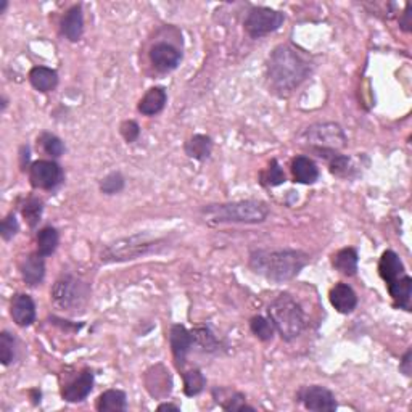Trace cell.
I'll use <instances>...</instances> for the list:
<instances>
[{"instance_id":"cell-18","label":"cell","mask_w":412,"mask_h":412,"mask_svg":"<svg viewBox=\"0 0 412 412\" xmlns=\"http://www.w3.org/2000/svg\"><path fill=\"white\" fill-rule=\"evenodd\" d=\"M61 32L71 42L81 41L84 34V15H82L81 5H75L65 13L61 20Z\"/></svg>"},{"instance_id":"cell-1","label":"cell","mask_w":412,"mask_h":412,"mask_svg":"<svg viewBox=\"0 0 412 412\" xmlns=\"http://www.w3.org/2000/svg\"><path fill=\"white\" fill-rule=\"evenodd\" d=\"M313 73V63L302 50L282 44L267 58V79L279 96H288Z\"/></svg>"},{"instance_id":"cell-39","label":"cell","mask_w":412,"mask_h":412,"mask_svg":"<svg viewBox=\"0 0 412 412\" xmlns=\"http://www.w3.org/2000/svg\"><path fill=\"white\" fill-rule=\"evenodd\" d=\"M399 371L403 372L404 375H411V349L406 352V354L403 356V359H401V364H399Z\"/></svg>"},{"instance_id":"cell-7","label":"cell","mask_w":412,"mask_h":412,"mask_svg":"<svg viewBox=\"0 0 412 412\" xmlns=\"http://www.w3.org/2000/svg\"><path fill=\"white\" fill-rule=\"evenodd\" d=\"M300 141L314 148L337 150L347 146V134L337 122H317L300 134Z\"/></svg>"},{"instance_id":"cell-17","label":"cell","mask_w":412,"mask_h":412,"mask_svg":"<svg viewBox=\"0 0 412 412\" xmlns=\"http://www.w3.org/2000/svg\"><path fill=\"white\" fill-rule=\"evenodd\" d=\"M20 271L21 276H23V281L27 285H39V283L44 281V277H46V261H44V256L39 253L27 255L26 258L21 261Z\"/></svg>"},{"instance_id":"cell-40","label":"cell","mask_w":412,"mask_h":412,"mask_svg":"<svg viewBox=\"0 0 412 412\" xmlns=\"http://www.w3.org/2000/svg\"><path fill=\"white\" fill-rule=\"evenodd\" d=\"M404 18L399 20V26L403 27V31L409 32L411 31V4H406V10H404Z\"/></svg>"},{"instance_id":"cell-21","label":"cell","mask_w":412,"mask_h":412,"mask_svg":"<svg viewBox=\"0 0 412 412\" xmlns=\"http://www.w3.org/2000/svg\"><path fill=\"white\" fill-rule=\"evenodd\" d=\"M184 152L188 158L197 161H206L213 152V139L205 136V134H195L192 139H188L184 146Z\"/></svg>"},{"instance_id":"cell-29","label":"cell","mask_w":412,"mask_h":412,"mask_svg":"<svg viewBox=\"0 0 412 412\" xmlns=\"http://www.w3.org/2000/svg\"><path fill=\"white\" fill-rule=\"evenodd\" d=\"M206 385V378L200 369H192L184 374V393L187 397H197L203 392Z\"/></svg>"},{"instance_id":"cell-26","label":"cell","mask_w":412,"mask_h":412,"mask_svg":"<svg viewBox=\"0 0 412 412\" xmlns=\"http://www.w3.org/2000/svg\"><path fill=\"white\" fill-rule=\"evenodd\" d=\"M127 409V397L122 390H107L97 399V411L121 412Z\"/></svg>"},{"instance_id":"cell-20","label":"cell","mask_w":412,"mask_h":412,"mask_svg":"<svg viewBox=\"0 0 412 412\" xmlns=\"http://www.w3.org/2000/svg\"><path fill=\"white\" fill-rule=\"evenodd\" d=\"M168 102V94L165 87H152L148 89L146 96L139 102V111L146 116H155L163 111Z\"/></svg>"},{"instance_id":"cell-27","label":"cell","mask_w":412,"mask_h":412,"mask_svg":"<svg viewBox=\"0 0 412 412\" xmlns=\"http://www.w3.org/2000/svg\"><path fill=\"white\" fill-rule=\"evenodd\" d=\"M60 236L55 227H44L37 233V253L47 258L52 256L58 247Z\"/></svg>"},{"instance_id":"cell-35","label":"cell","mask_w":412,"mask_h":412,"mask_svg":"<svg viewBox=\"0 0 412 412\" xmlns=\"http://www.w3.org/2000/svg\"><path fill=\"white\" fill-rule=\"evenodd\" d=\"M16 342L13 335H10L7 330L0 333V359H2L4 366H8L15 359L16 352Z\"/></svg>"},{"instance_id":"cell-25","label":"cell","mask_w":412,"mask_h":412,"mask_svg":"<svg viewBox=\"0 0 412 412\" xmlns=\"http://www.w3.org/2000/svg\"><path fill=\"white\" fill-rule=\"evenodd\" d=\"M358 261H359L358 252L352 247H347V248L338 250V252L333 255L332 264L338 272H342L343 276L352 277L358 272Z\"/></svg>"},{"instance_id":"cell-30","label":"cell","mask_w":412,"mask_h":412,"mask_svg":"<svg viewBox=\"0 0 412 412\" xmlns=\"http://www.w3.org/2000/svg\"><path fill=\"white\" fill-rule=\"evenodd\" d=\"M250 328H252L253 335L256 338H259L261 342H269L276 333L274 324H272L271 319H266L263 316L253 317V319L250 321Z\"/></svg>"},{"instance_id":"cell-9","label":"cell","mask_w":412,"mask_h":412,"mask_svg":"<svg viewBox=\"0 0 412 412\" xmlns=\"http://www.w3.org/2000/svg\"><path fill=\"white\" fill-rule=\"evenodd\" d=\"M30 181L34 188L53 191L63 182V171L55 161L37 160L30 168Z\"/></svg>"},{"instance_id":"cell-19","label":"cell","mask_w":412,"mask_h":412,"mask_svg":"<svg viewBox=\"0 0 412 412\" xmlns=\"http://www.w3.org/2000/svg\"><path fill=\"white\" fill-rule=\"evenodd\" d=\"M378 274H380L387 285L397 282L406 274L403 261L399 259V256L394 253L393 250H387V252L382 255L380 263H378Z\"/></svg>"},{"instance_id":"cell-28","label":"cell","mask_w":412,"mask_h":412,"mask_svg":"<svg viewBox=\"0 0 412 412\" xmlns=\"http://www.w3.org/2000/svg\"><path fill=\"white\" fill-rule=\"evenodd\" d=\"M193 333V345L202 348L205 353H216L219 349V342L213 332L208 327H197Z\"/></svg>"},{"instance_id":"cell-14","label":"cell","mask_w":412,"mask_h":412,"mask_svg":"<svg viewBox=\"0 0 412 412\" xmlns=\"http://www.w3.org/2000/svg\"><path fill=\"white\" fill-rule=\"evenodd\" d=\"M10 314L13 322L18 327H30L36 321V304L30 295L18 293L12 298L10 304Z\"/></svg>"},{"instance_id":"cell-42","label":"cell","mask_w":412,"mask_h":412,"mask_svg":"<svg viewBox=\"0 0 412 412\" xmlns=\"http://www.w3.org/2000/svg\"><path fill=\"white\" fill-rule=\"evenodd\" d=\"M158 411H179V406L176 404H169V403H165V404H160L158 406Z\"/></svg>"},{"instance_id":"cell-24","label":"cell","mask_w":412,"mask_h":412,"mask_svg":"<svg viewBox=\"0 0 412 412\" xmlns=\"http://www.w3.org/2000/svg\"><path fill=\"white\" fill-rule=\"evenodd\" d=\"M388 287V292H390V297L393 298L394 304L398 306L401 309H406L409 311L411 309V295H412V279L404 274L401 279H398L397 282L390 283Z\"/></svg>"},{"instance_id":"cell-4","label":"cell","mask_w":412,"mask_h":412,"mask_svg":"<svg viewBox=\"0 0 412 412\" xmlns=\"http://www.w3.org/2000/svg\"><path fill=\"white\" fill-rule=\"evenodd\" d=\"M168 240L160 237H152L147 232L134 233V236L120 238V240L108 243L102 250L103 263H124V261H132L143 258V256L158 253L166 247Z\"/></svg>"},{"instance_id":"cell-22","label":"cell","mask_w":412,"mask_h":412,"mask_svg":"<svg viewBox=\"0 0 412 412\" xmlns=\"http://www.w3.org/2000/svg\"><path fill=\"white\" fill-rule=\"evenodd\" d=\"M30 82L39 92H52L58 86V73L46 66H34L30 71Z\"/></svg>"},{"instance_id":"cell-2","label":"cell","mask_w":412,"mask_h":412,"mask_svg":"<svg viewBox=\"0 0 412 412\" xmlns=\"http://www.w3.org/2000/svg\"><path fill=\"white\" fill-rule=\"evenodd\" d=\"M309 256L302 250H256L250 253L252 271L272 282H287L297 277L308 264Z\"/></svg>"},{"instance_id":"cell-33","label":"cell","mask_w":412,"mask_h":412,"mask_svg":"<svg viewBox=\"0 0 412 412\" xmlns=\"http://www.w3.org/2000/svg\"><path fill=\"white\" fill-rule=\"evenodd\" d=\"M126 186V179L121 172L115 171L110 172L107 177H103L102 182H100V192L105 195H116L122 192V188Z\"/></svg>"},{"instance_id":"cell-3","label":"cell","mask_w":412,"mask_h":412,"mask_svg":"<svg viewBox=\"0 0 412 412\" xmlns=\"http://www.w3.org/2000/svg\"><path fill=\"white\" fill-rule=\"evenodd\" d=\"M269 206L261 200H242V202L206 205L200 208V214L211 224H259L269 216Z\"/></svg>"},{"instance_id":"cell-31","label":"cell","mask_w":412,"mask_h":412,"mask_svg":"<svg viewBox=\"0 0 412 412\" xmlns=\"http://www.w3.org/2000/svg\"><path fill=\"white\" fill-rule=\"evenodd\" d=\"M285 181H287L285 172H283V169L281 168L279 161H277L276 158L271 160L269 168H267L263 172V174H261V182H263L264 186L277 187V186H281V184H283Z\"/></svg>"},{"instance_id":"cell-6","label":"cell","mask_w":412,"mask_h":412,"mask_svg":"<svg viewBox=\"0 0 412 412\" xmlns=\"http://www.w3.org/2000/svg\"><path fill=\"white\" fill-rule=\"evenodd\" d=\"M50 295L57 308L63 311H77L87 303L91 297V288L86 282L73 276H63L55 282Z\"/></svg>"},{"instance_id":"cell-38","label":"cell","mask_w":412,"mask_h":412,"mask_svg":"<svg viewBox=\"0 0 412 412\" xmlns=\"http://www.w3.org/2000/svg\"><path fill=\"white\" fill-rule=\"evenodd\" d=\"M120 132L127 143H134L141 136V126L136 121L127 120L120 126Z\"/></svg>"},{"instance_id":"cell-11","label":"cell","mask_w":412,"mask_h":412,"mask_svg":"<svg viewBox=\"0 0 412 412\" xmlns=\"http://www.w3.org/2000/svg\"><path fill=\"white\" fill-rule=\"evenodd\" d=\"M150 60L161 73H169L181 65L182 53L171 44L158 42L150 50Z\"/></svg>"},{"instance_id":"cell-36","label":"cell","mask_w":412,"mask_h":412,"mask_svg":"<svg viewBox=\"0 0 412 412\" xmlns=\"http://www.w3.org/2000/svg\"><path fill=\"white\" fill-rule=\"evenodd\" d=\"M218 404H221V408L224 411H255V408L247 404L243 394L238 392H233L231 397L226 399H218Z\"/></svg>"},{"instance_id":"cell-5","label":"cell","mask_w":412,"mask_h":412,"mask_svg":"<svg viewBox=\"0 0 412 412\" xmlns=\"http://www.w3.org/2000/svg\"><path fill=\"white\" fill-rule=\"evenodd\" d=\"M267 314L274 324L276 332H279L285 342H293L295 338H298L306 327L302 306L290 293H281L279 297L272 300L271 304L267 306Z\"/></svg>"},{"instance_id":"cell-32","label":"cell","mask_w":412,"mask_h":412,"mask_svg":"<svg viewBox=\"0 0 412 412\" xmlns=\"http://www.w3.org/2000/svg\"><path fill=\"white\" fill-rule=\"evenodd\" d=\"M39 142H41L44 152H46L47 155H50L52 158H58V157H61V155L65 153L63 141H61L60 137L53 136V134L44 132L41 136V139H39Z\"/></svg>"},{"instance_id":"cell-8","label":"cell","mask_w":412,"mask_h":412,"mask_svg":"<svg viewBox=\"0 0 412 412\" xmlns=\"http://www.w3.org/2000/svg\"><path fill=\"white\" fill-rule=\"evenodd\" d=\"M285 21V15L279 10H272L267 7H255L248 12L245 18V30L253 39H261L271 32L279 30Z\"/></svg>"},{"instance_id":"cell-43","label":"cell","mask_w":412,"mask_h":412,"mask_svg":"<svg viewBox=\"0 0 412 412\" xmlns=\"http://www.w3.org/2000/svg\"><path fill=\"white\" fill-rule=\"evenodd\" d=\"M8 7V2L7 0H2V4H0V13H5V10Z\"/></svg>"},{"instance_id":"cell-23","label":"cell","mask_w":412,"mask_h":412,"mask_svg":"<svg viewBox=\"0 0 412 412\" xmlns=\"http://www.w3.org/2000/svg\"><path fill=\"white\" fill-rule=\"evenodd\" d=\"M292 172L295 182L314 184L319 179V168L308 157H297L292 161Z\"/></svg>"},{"instance_id":"cell-41","label":"cell","mask_w":412,"mask_h":412,"mask_svg":"<svg viewBox=\"0 0 412 412\" xmlns=\"http://www.w3.org/2000/svg\"><path fill=\"white\" fill-rule=\"evenodd\" d=\"M25 161L27 163L30 161V147H21V166H23L25 169Z\"/></svg>"},{"instance_id":"cell-37","label":"cell","mask_w":412,"mask_h":412,"mask_svg":"<svg viewBox=\"0 0 412 412\" xmlns=\"http://www.w3.org/2000/svg\"><path fill=\"white\" fill-rule=\"evenodd\" d=\"M20 231V224H18V219H16V216L13 213H10L5 216V219L2 221V226H0V233H2V238L5 242L12 240V238L18 233Z\"/></svg>"},{"instance_id":"cell-10","label":"cell","mask_w":412,"mask_h":412,"mask_svg":"<svg viewBox=\"0 0 412 412\" xmlns=\"http://www.w3.org/2000/svg\"><path fill=\"white\" fill-rule=\"evenodd\" d=\"M298 398L306 409L314 412H332L337 411L338 408L335 394H333L328 388L321 385L303 387L300 390Z\"/></svg>"},{"instance_id":"cell-34","label":"cell","mask_w":412,"mask_h":412,"mask_svg":"<svg viewBox=\"0 0 412 412\" xmlns=\"http://www.w3.org/2000/svg\"><path fill=\"white\" fill-rule=\"evenodd\" d=\"M42 210H44L42 200L32 197L23 205L21 213H23L25 219L27 221V224H30L31 227H36L39 224V221H41V218H42Z\"/></svg>"},{"instance_id":"cell-15","label":"cell","mask_w":412,"mask_h":412,"mask_svg":"<svg viewBox=\"0 0 412 412\" xmlns=\"http://www.w3.org/2000/svg\"><path fill=\"white\" fill-rule=\"evenodd\" d=\"M146 385L150 394L155 398L168 397L172 390V380L169 371L163 364L152 367L146 375Z\"/></svg>"},{"instance_id":"cell-16","label":"cell","mask_w":412,"mask_h":412,"mask_svg":"<svg viewBox=\"0 0 412 412\" xmlns=\"http://www.w3.org/2000/svg\"><path fill=\"white\" fill-rule=\"evenodd\" d=\"M328 300H330L333 308L342 314L353 313L358 306V295L348 283H337L328 293Z\"/></svg>"},{"instance_id":"cell-12","label":"cell","mask_w":412,"mask_h":412,"mask_svg":"<svg viewBox=\"0 0 412 412\" xmlns=\"http://www.w3.org/2000/svg\"><path fill=\"white\" fill-rule=\"evenodd\" d=\"M169 345L177 367H184L187 354L193 348V333L181 324H174L169 330Z\"/></svg>"},{"instance_id":"cell-44","label":"cell","mask_w":412,"mask_h":412,"mask_svg":"<svg viewBox=\"0 0 412 412\" xmlns=\"http://www.w3.org/2000/svg\"><path fill=\"white\" fill-rule=\"evenodd\" d=\"M7 105H8L7 97H2V111H5V108H7Z\"/></svg>"},{"instance_id":"cell-13","label":"cell","mask_w":412,"mask_h":412,"mask_svg":"<svg viewBox=\"0 0 412 412\" xmlns=\"http://www.w3.org/2000/svg\"><path fill=\"white\" fill-rule=\"evenodd\" d=\"M92 388L94 372L91 369H84L75 380H71L68 385L63 387V390H61V398L66 403H81V401H84L91 394Z\"/></svg>"}]
</instances>
